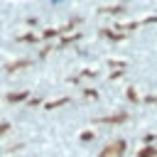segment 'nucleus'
Wrapping results in <instances>:
<instances>
[{
    "instance_id": "obj_3",
    "label": "nucleus",
    "mask_w": 157,
    "mask_h": 157,
    "mask_svg": "<svg viewBox=\"0 0 157 157\" xmlns=\"http://www.w3.org/2000/svg\"><path fill=\"white\" fill-rule=\"evenodd\" d=\"M150 155H152V150H142L140 152V157H150Z\"/></svg>"
},
{
    "instance_id": "obj_5",
    "label": "nucleus",
    "mask_w": 157,
    "mask_h": 157,
    "mask_svg": "<svg viewBox=\"0 0 157 157\" xmlns=\"http://www.w3.org/2000/svg\"><path fill=\"white\" fill-rule=\"evenodd\" d=\"M54 2H61V0H54Z\"/></svg>"
},
{
    "instance_id": "obj_1",
    "label": "nucleus",
    "mask_w": 157,
    "mask_h": 157,
    "mask_svg": "<svg viewBox=\"0 0 157 157\" xmlns=\"http://www.w3.org/2000/svg\"><path fill=\"white\" fill-rule=\"evenodd\" d=\"M123 150H125V142L120 140V142H113L105 152H103V157H110V155H123Z\"/></svg>"
},
{
    "instance_id": "obj_2",
    "label": "nucleus",
    "mask_w": 157,
    "mask_h": 157,
    "mask_svg": "<svg viewBox=\"0 0 157 157\" xmlns=\"http://www.w3.org/2000/svg\"><path fill=\"white\" fill-rule=\"evenodd\" d=\"M7 98H10L12 103H17V101H25V98H27V91H22V93H10Z\"/></svg>"
},
{
    "instance_id": "obj_4",
    "label": "nucleus",
    "mask_w": 157,
    "mask_h": 157,
    "mask_svg": "<svg viewBox=\"0 0 157 157\" xmlns=\"http://www.w3.org/2000/svg\"><path fill=\"white\" fill-rule=\"evenodd\" d=\"M5 130H7V125H5V123H2V125H0V132H5Z\"/></svg>"
}]
</instances>
